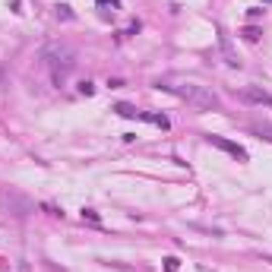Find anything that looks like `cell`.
<instances>
[{
  "mask_svg": "<svg viewBox=\"0 0 272 272\" xmlns=\"http://www.w3.org/2000/svg\"><path fill=\"white\" fill-rule=\"evenodd\" d=\"M238 95L244 101H250V104H259V108H263V104H269V108H272V95H269L266 89H259V86H244Z\"/></svg>",
  "mask_w": 272,
  "mask_h": 272,
  "instance_id": "3957f363",
  "label": "cell"
},
{
  "mask_svg": "<svg viewBox=\"0 0 272 272\" xmlns=\"http://www.w3.org/2000/svg\"><path fill=\"white\" fill-rule=\"evenodd\" d=\"M114 111L121 114V117H139V111L133 108V104H114Z\"/></svg>",
  "mask_w": 272,
  "mask_h": 272,
  "instance_id": "52a82bcc",
  "label": "cell"
},
{
  "mask_svg": "<svg viewBox=\"0 0 272 272\" xmlns=\"http://www.w3.org/2000/svg\"><path fill=\"white\" fill-rule=\"evenodd\" d=\"M253 133H259V136H266V139H272V127H253Z\"/></svg>",
  "mask_w": 272,
  "mask_h": 272,
  "instance_id": "8fae6325",
  "label": "cell"
},
{
  "mask_svg": "<svg viewBox=\"0 0 272 272\" xmlns=\"http://www.w3.org/2000/svg\"><path fill=\"white\" fill-rule=\"evenodd\" d=\"M165 269H168V272H177V256H168V259H165Z\"/></svg>",
  "mask_w": 272,
  "mask_h": 272,
  "instance_id": "4fadbf2b",
  "label": "cell"
},
{
  "mask_svg": "<svg viewBox=\"0 0 272 272\" xmlns=\"http://www.w3.org/2000/svg\"><path fill=\"white\" fill-rule=\"evenodd\" d=\"M95 4H98V7H111V10H117V7H121L117 0H95Z\"/></svg>",
  "mask_w": 272,
  "mask_h": 272,
  "instance_id": "5bb4252c",
  "label": "cell"
},
{
  "mask_svg": "<svg viewBox=\"0 0 272 272\" xmlns=\"http://www.w3.org/2000/svg\"><path fill=\"white\" fill-rule=\"evenodd\" d=\"M41 61H44V67L51 70V76H54V82H61L70 70L76 67V51L70 48V44H64V41H57V44H48V48L41 51Z\"/></svg>",
  "mask_w": 272,
  "mask_h": 272,
  "instance_id": "6da1fadb",
  "label": "cell"
},
{
  "mask_svg": "<svg viewBox=\"0 0 272 272\" xmlns=\"http://www.w3.org/2000/svg\"><path fill=\"white\" fill-rule=\"evenodd\" d=\"M0 199H4L7 206H13V215L16 219H26L29 212H32V203H29V199H22L19 193H0Z\"/></svg>",
  "mask_w": 272,
  "mask_h": 272,
  "instance_id": "277c9868",
  "label": "cell"
},
{
  "mask_svg": "<svg viewBox=\"0 0 272 272\" xmlns=\"http://www.w3.org/2000/svg\"><path fill=\"white\" fill-rule=\"evenodd\" d=\"M241 35H244L247 41H259V35H263V29H256V26H247V29H244Z\"/></svg>",
  "mask_w": 272,
  "mask_h": 272,
  "instance_id": "ba28073f",
  "label": "cell"
},
{
  "mask_svg": "<svg viewBox=\"0 0 272 272\" xmlns=\"http://www.w3.org/2000/svg\"><path fill=\"white\" fill-rule=\"evenodd\" d=\"M266 4H272V0H266Z\"/></svg>",
  "mask_w": 272,
  "mask_h": 272,
  "instance_id": "9a60e30c",
  "label": "cell"
},
{
  "mask_svg": "<svg viewBox=\"0 0 272 272\" xmlns=\"http://www.w3.org/2000/svg\"><path fill=\"white\" fill-rule=\"evenodd\" d=\"M158 89H168V92H174L177 98H184L187 104H193V108H199V111H212V108H219V95L212 89H206V86H196V82H181V86H158Z\"/></svg>",
  "mask_w": 272,
  "mask_h": 272,
  "instance_id": "7a4b0ae2",
  "label": "cell"
},
{
  "mask_svg": "<svg viewBox=\"0 0 272 272\" xmlns=\"http://www.w3.org/2000/svg\"><path fill=\"white\" fill-rule=\"evenodd\" d=\"M222 51H225V57H228V64L231 67H238V57H234V51H231V41H228V35H222Z\"/></svg>",
  "mask_w": 272,
  "mask_h": 272,
  "instance_id": "8992f818",
  "label": "cell"
},
{
  "mask_svg": "<svg viewBox=\"0 0 272 272\" xmlns=\"http://www.w3.org/2000/svg\"><path fill=\"white\" fill-rule=\"evenodd\" d=\"M209 143H212V146H219V149H225V152H231L234 158L247 161V149H244V146H238V143H228V139H222V136H215V133L209 136Z\"/></svg>",
  "mask_w": 272,
  "mask_h": 272,
  "instance_id": "5b68a950",
  "label": "cell"
},
{
  "mask_svg": "<svg viewBox=\"0 0 272 272\" xmlns=\"http://www.w3.org/2000/svg\"><path fill=\"white\" fill-rule=\"evenodd\" d=\"M79 92H82V95H92V92H95V86H92V82H79Z\"/></svg>",
  "mask_w": 272,
  "mask_h": 272,
  "instance_id": "7c38bea8",
  "label": "cell"
},
{
  "mask_svg": "<svg viewBox=\"0 0 272 272\" xmlns=\"http://www.w3.org/2000/svg\"><path fill=\"white\" fill-rule=\"evenodd\" d=\"M57 16H61V19H73V10H70V7H57Z\"/></svg>",
  "mask_w": 272,
  "mask_h": 272,
  "instance_id": "30bf717a",
  "label": "cell"
},
{
  "mask_svg": "<svg viewBox=\"0 0 272 272\" xmlns=\"http://www.w3.org/2000/svg\"><path fill=\"white\" fill-rule=\"evenodd\" d=\"M82 219H89V222H95V225L101 222V219H98V212H95V209H82Z\"/></svg>",
  "mask_w": 272,
  "mask_h": 272,
  "instance_id": "9c48e42d",
  "label": "cell"
}]
</instances>
